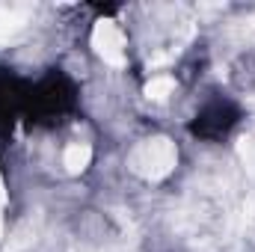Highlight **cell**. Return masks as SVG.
Listing matches in <instances>:
<instances>
[{
	"label": "cell",
	"mask_w": 255,
	"mask_h": 252,
	"mask_svg": "<svg viewBox=\"0 0 255 252\" xmlns=\"http://www.w3.org/2000/svg\"><path fill=\"white\" fill-rule=\"evenodd\" d=\"M172 92H175V80H172L169 74L151 77V80L145 83V95H148V98H154V101H163V98H169Z\"/></svg>",
	"instance_id": "cell-4"
},
{
	"label": "cell",
	"mask_w": 255,
	"mask_h": 252,
	"mask_svg": "<svg viewBox=\"0 0 255 252\" xmlns=\"http://www.w3.org/2000/svg\"><path fill=\"white\" fill-rule=\"evenodd\" d=\"M175 157L178 154H175V145L169 139H148L133 151L130 163H133L136 172H142L148 178H163L175 166Z\"/></svg>",
	"instance_id": "cell-1"
},
{
	"label": "cell",
	"mask_w": 255,
	"mask_h": 252,
	"mask_svg": "<svg viewBox=\"0 0 255 252\" xmlns=\"http://www.w3.org/2000/svg\"><path fill=\"white\" fill-rule=\"evenodd\" d=\"M92 48L110 65H125V39L113 21H98L92 30Z\"/></svg>",
	"instance_id": "cell-2"
},
{
	"label": "cell",
	"mask_w": 255,
	"mask_h": 252,
	"mask_svg": "<svg viewBox=\"0 0 255 252\" xmlns=\"http://www.w3.org/2000/svg\"><path fill=\"white\" fill-rule=\"evenodd\" d=\"M89 160H92V148L86 145V142H74V145H68L65 148V157H63V163H65V169L68 172H83L86 166H89Z\"/></svg>",
	"instance_id": "cell-3"
}]
</instances>
